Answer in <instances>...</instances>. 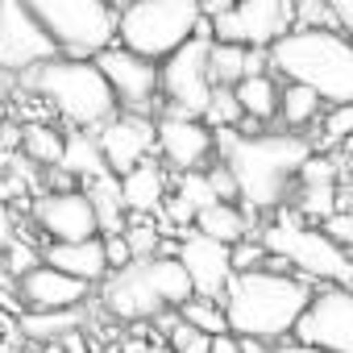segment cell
<instances>
[{"label": "cell", "instance_id": "1", "mask_svg": "<svg viewBox=\"0 0 353 353\" xmlns=\"http://www.w3.org/2000/svg\"><path fill=\"white\" fill-rule=\"evenodd\" d=\"M312 150L316 145L307 141V133H237V129L216 133L221 166L233 174L245 212L279 208L295 188V174Z\"/></svg>", "mask_w": 353, "mask_h": 353}, {"label": "cell", "instance_id": "2", "mask_svg": "<svg viewBox=\"0 0 353 353\" xmlns=\"http://www.w3.org/2000/svg\"><path fill=\"white\" fill-rule=\"evenodd\" d=\"M312 299V283L299 274H274V270H250L233 274L221 307L229 320L233 336H258V341H279L295 328Z\"/></svg>", "mask_w": 353, "mask_h": 353}, {"label": "cell", "instance_id": "3", "mask_svg": "<svg viewBox=\"0 0 353 353\" xmlns=\"http://www.w3.org/2000/svg\"><path fill=\"white\" fill-rule=\"evenodd\" d=\"M266 54L274 75L312 88L328 108L353 104V42L341 30H291Z\"/></svg>", "mask_w": 353, "mask_h": 353}, {"label": "cell", "instance_id": "4", "mask_svg": "<svg viewBox=\"0 0 353 353\" xmlns=\"http://www.w3.org/2000/svg\"><path fill=\"white\" fill-rule=\"evenodd\" d=\"M26 88L34 96H42L71 129H83V133H96L100 125H108L121 104L108 88V79L100 75L96 59H50L34 71L21 75Z\"/></svg>", "mask_w": 353, "mask_h": 353}, {"label": "cell", "instance_id": "5", "mask_svg": "<svg viewBox=\"0 0 353 353\" xmlns=\"http://www.w3.org/2000/svg\"><path fill=\"white\" fill-rule=\"evenodd\" d=\"M204 26V0H129L117 13V42L150 63H162Z\"/></svg>", "mask_w": 353, "mask_h": 353}, {"label": "cell", "instance_id": "6", "mask_svg": "<svg viewBox=\"0 0 353 353\" xmlns=\"http://www.w3.org/2000/svg\"><path fill=\"white\" fill-rule=\"evenodd\" d=\"M63 59H96L117 38L112 0H21Z\"/></svg>", "mask_w": 353, "mask_h": 353}, {"label": "cell", "instance_id": "7", "mask_svg": "<svg viewBox=\"0 0 353 353\" xmlns=\"http://www.w3.org/2000/svg\"><path fill=\"white\" fill-rule=\"evenodd\" d=\"M266 254H279L299 279H316V283H332V287H353V266L349 254L328 241L320 229H307L295 212L274 216V225H266L262 233Z\"/></svg>", "mask_w": 353, "mask_h": 353}, {"label": "cell", "instance_id": "8", "mask_svg": "<svg viewBox=\"0 0 353 353\" xmlns=\"http://www.w3.org/2000/svg\"><path fill=\"white\" fill-rule=\"evenodd\" d=\"M295 30L291 0H233L216 17H208V38L250 50H270L279 38Z\"/></svg>", "mask_w": 353, "mask_h": 353}, {"label": "cell", "instance_id": "9", "mask_svg": "<svg viewBox=\"0 0 353 353\" xmlns=\"http://www.w3.org/2000/svg\"><path fill=\"white\" fill-rule=\"evenodd\" d=\"M208 34H196L192 42H183L174 54H166L158 63V92L166 96V112L179 117H204L208 96H212V75H208Z\"/></svg>", "mask_w": 353, "mask_h": 353}, {"label": "cell", "instance_id": "10", "mask_svg": "<svg viewBox=\"0 0 353 353\" xmlns=\"http://www.w3.org/2000/svg\"><path fill=\"white\" fill-rule=\"evenodd\" d=\"M291 336L303 345H316L324 353H353V287L312 291Z\"/></svg>", "mask_w": 353, "mask_h": 353}, {"label": "cell", "instance_id": "11", "mask_svg": "<svg viewBox=\"0 0 353 353\" xmlns=\"http://www.w3.org/2000/svg\"><path fill=\"white\" fill-rule=\"evenodd\" d=\"M50 59H59V46L38 26V17L21 0H0V71L26 75V71L50 63Z\"/></svg>", "mask_w": 353, "mask_h": 353}, {"label": "cell", "instance_id": "12", "mask_svg": "<svg viewBox=\"0 0 353 353\" xmlns=\"http://www.w3.org/2000/svg\"><path fill=\"white\" fill-rule=\"evenodd\" d=\"M154 150L162 158V166L170 170H204L216 154V133L196 121V117H179V112H162L154 121Z\"/></svg>", "mask_w": 353, "mask_h": 353}, {"label": "cell", "instance_id": "13", "mask_svg": "<svg viewBox=\"0 0 353 353\" xmlns=\"http://www.w3.org/2000/svg\"><path fill=\"white\" fill-rule=\"evenodd\" d=\"M96 67L108 79L121 108L145 112L154 104V96H158V63H150V59H141V54H133L125 46H108V50L96 54Z\"/></svg>", "mask_w": 353, "mask_h": 353}, {"label": "cell", "instance_id": "14", "mask_svg": "<svg viewBox=\"0 0 353 353\" xmlns=\"http://www.w3.org/2000/svg\"><path fill=\"white\" fill-rule=\"evenodd\" d=\"M96 145L104 154V166L112 179L129 174L137 162L154 154V121L145 112H117L108 125L96 129Z\"/></svg>", "mask_w": 353, "mask_h": 353}, {"label": "cell", "instance_id": "15", "mask_svg": "<svg viewBox=\"0 0 353 353\" xmlns=\"http://www.w3.org/2000/svg\"><path fill=\"white\" fill-rule=\"evenodd\" d=\"M34 221L50 241H88L100 237L96 229V208L88 200L83 188H67V192H46L34 204Z\"/></svg>", "mask_w": 353, "mask_h": 353}, {"label": "cell", "instance_id": "16", "mask_svg": "<svg viewBox=\"0 0 353 353\" xmlns=\"http://www.w3.org/2000/svg\"><path fill=\"white\" fill-rule=\"evenodd\" d=\"M13 291L21 299V312H71V307H83L92 299V283L71 279L46 262H38L30 274H21L13 283Z\"/></svg>", "mask_w": 353, "mask_h": 353}, {"label": "cell", "instance_id": "17", "mask_svg": "<svg viewBox=\"0 0 353 353\" xmlns=\"http://www.w3.org/2000/svg\"><path fill=\"white\" fill-rule=\"evenodd\" d=\"M174 258L183 262L188 279H192V291L204 295V299H221L229 279H233V262H229V245L221 241H208L200 237L196 229L179 241V250H174Z\"/></svg>", "mask_w": 353, "mask_h": 353}, {"label": "cell", "instance_id": "18", "mask_svg": "<svg viewBox=\"0 0 353 353\" xmlns=\"http://www.w3.org/2000/svg\"><path fill=\"white\" fill-rule=\"evenodd\" d=\"M104 307L112 316H121V320H154L162 312V299L150 287L145 262H133V266L108 274V283H104Z\"/></svg>", "mask_w": 353, "mask_h": 353}, {"label": "cell", "instance_id": "19", "mask_svg": "<svg viewBox=\"0 0 353 353\" xmlns=\"http://www.w3.org/2000/svg\"><path fill=\"white\" fill-rule=\"evenodd\" d=\"M42 262L71 274V279H83V283H100L108 279V266H104V245L100 237H88V241H50L42 250Z\"/></svg>", "mask_w": 353, "mask_h": 353}, {"label": "cell", "instance_id": "20", "mask_svg": "<svg viewBox=\"0 0 353 353\" xmlns=\"http://www.w3.org/2000/svg\"><path fill=\"white\" fill-rule=\"evenodd\" d=\"M166 188H170L166 183V166L154 162V158L137 162L129 174H121V179H117V192H121L125 212H154L166 200Z\"/></svg>", "mask_w": 353, "mask_h": 353}, {"label": "cell", "instance_id": "21", "mask_svg": "<svg viewBox=\"0 0 353 353\" xmlns=\"http://www.w3.org/2000/svg\"><path fill=\"white\" fill-rule=\"evenodd\" d=\"M145 274H150V287H154V295L162 299V307H174L179 312L196 291H192V279H188V270H183V262L174 258V254H158V258H150L145 262Z\"/></svg>", "mask_w": 353, "mask_h": 353}, {"label": "cell", "instance_id": "22", "mask_svg": "<svg viewBox=\"0 0 353 353\" xmlns=\"http://www.w3.org/2000/svg\"><path fill=\"white\" fill-rule=\"evenodd\" d=\"M17 150H21V158H26L30 166L54 170V166L63 162L67 137H63L54 125H46V121H26V125H21V137H17Z\"/></svg>", "mask_w": 353, "mask_h": 353}, {"label": "cell", "instance_id": "23", "mask_svg": "<svg viewBox=\"0 0 353 353\" xmlns=\"http://www.w3.org/2000/svg\"><path fill=\"white\" fill-rule=\"evenodd\" d=\"M196 233L200 237H208V241H221V245H237L241 237H250V216H245V208H237V204H208V208H200L196 212Z\"/></svg>", "mask_w": 353, "mask_h": 353}, {"label": "cell", "instance_id": "24", "mask_svg": "<svg viewBox=\"0 0 353 353\" xmlns=\"http://www.w3.org/2000/svg\"><path fill=\"white\" fill-rule=\"evenodd\" d=\"M233 92H237V104H241L245 121L266 125V121L279 117V92H283V83H274L270 71H262V75H245Z\"/></svg>", "mask_w": 353, "mask_h": 353}, {"label": "cell", "instance_id": "25", "mask_svg": "<svg viewBox=\"0 0 353 353\" xmlns=\"http://www.w3.org/2000/svg\"><path fill=\"white\" fill-rule=\"evenodd\" d=\"M71 179H83V183H92V179H104L108 174V166H104V154H100V145H96V133H83V129H71V137H67V150H63V162H59Z\"/></svg>", "mask_w": 353, "mask_h": 353}, {"label": "cell", "instance_id": "26", "mask_svg": "<svg viewBox=\"0 0 353 353\" xmlns=\"http://www.w3.org/2000/svg\"><path fill=\"white\" fill-rule=\"evenodd\" d=\"M83 328V307H71V312H21L17 316V332L34 345H46V341H59L67 332Z\"/></svg>", "mask_w": 353, "mask_h": 353}, {"label": "cell", "instance_id": "27", "mask_svg": "<svg viewBox=\"0 0 353 353\" xmlns=\"http://www.w3.org/2000/svg\"><path fill=\"white\" fill-rule=\"evenodd\" d=\"M320 112H324V100H320L312 88H303V83H283V92H279V121L287 125V133H303L307 125L320 121Z\"/></svg>", "mask_w": 353, "mask_h": 353}, {"label": "cell", "instance_id": "28", "mask_svg": "<svg viewBox=\"0 0 353 353\" xmlns=\"http://www.w3.org/2000/svg\"><path fill=\"white\" fill-rule=\"evenodd\" d=\"M208 75H212V88H237L250 75V46L212 42L208 46Z\"/></svg>", "mask_w": 353, "mask_h": 353}, {"label": "cell", "instance_id": "29", "mask_svg": "<svg viewBox=\"0 0 353 353\" xmlns=\"http://www.w3.org/2000/svg\"><path fill=\"white\" fill-rule=\"evenodd\" d=\"M179 320L200 328L204 336H225L229 332V320H225V307L221 299H204V295H192L183 307H179Z\"/></svg>", "mask_w": 353, "mask_h": 353}, {"label": "cell", "instance_id": "30", "mask_svg": "<svg viewBox=\"0 0 353 353\" xmlns=\"http://www.w3.org/2000/svg\"><path fill=\"white\" fill-rule=\"evenodd\" d=\"M121 237H125L133 262H150V258L162 254V229L154 221H145V216H129V225L121 229Z\"/></svg>", "mask_w": 353, "mask_h": 353}, {"label": "cell", "instance_id": "31", "mask_svg": "<svg viewBox=\"0 0 353 353\" xmlns=\"http://www.w3.org/2000/svg\"><path fill=\"white\" fill-rule=\"evenodd\" d=\"M241 121H245V112H241V104H237V92H233V88H212L208 108H204V125H208L212 133H225V129H237Z\"/></svg>", "mask_w": 353, "mask_h": 353}, {"label": "cell", "instance_id": "32", "mask_svg": "<svg viewBox=\"0 0 353 353\" xmlns=\"http://www.w3.org/2000/svg\"><path fill=\"white\" fill-rule=\"evenodd\" d=\"M299 212L324 225V221L336 212V183H312V188H299Z\"/></svg>", "mask_w": 353, "mask_h": 353}, {"label": "cell", "instance_id": "33", "mask_svg": "<svg viewBox=\"0 0 353 353\" xmlns=\"http://www.w3.org/2000/svg\"><path fill=\"white\" fill-rule=\"evenodd\" d=\"M174 196H179L192 212H200V208L216 204V196H212V188H208V174H204V170H188L183 179L174 183Z\"/></svg>", "mask_w": 353, "mask_h": 353}, {"label": "cell", "instance_id": "34", "mask_svg": "<svg viewBox=\"0 0 353 353\" xmlns=\"http://www.w3.org/2000/svg\"><path fill=\"white\" fill-rule=\"evenodd\" d=\"M0 254H5V266H0V270H5L13 283H17L21 274H30V270L42 262V250H34V245H30V241H21V237H13Z\"/></svg>", "mask_w": 353, "mask_h": 353}, {"label": "cell", "instance_id": "35", "mask_svg": "<svg viewBox=\"0 0 353 353\" xmlns=\"http://www.w3.org/2000/svg\"><path fill=\"white\" fill-rule=\"evenodd\" d=\"M353 133V104H332L328 112H320V141L324 145H341Z\"/></svg>", "mask_w": 353, "mask_h": 353}, {"label": "cell", "instance_id": "36", "mask_svg": "<svg viewBox=\"0 0 353 353\" xmlns=\"http://www.w3.org/2000/svg\"><path fill=\"white\" fill-rule=\"evenodd\" d=\"M229 262H233V274L262 270V266H266V245L254 241V237H241L237 245H229Z\"/></svg>", "mask_w": 353, "mask_h": 353}, {"label": "cell", "instance_id": "37", "mask_svg": "<svg viewBox=\"0 0 353 353\" xmlns=\"http://www.w3.org/2000/svg\"><path fill=\"white\" fill-rule=\"evenodd\" d=\"M166 345H170L174 353H212V336H204L200 328H192V324H183V320H179V328L166 336Z\"/></svg>", "mask_w": 353, "mask_h": 353}, {"label": "cell", "instance_id": "38", "mask_svg": "<svg viewBox=\"0 0 353 353\" xmlns=\"http://www.w3.org/2000/svg\"><path fill=\"white\" fill-rule=\"evenodd\" d=\"M320 233H324L328 241H336V245L349 254V250H353V212H349V208H336V212L320 225Z\"/></svg>", "mask_w": 353, "mask_h": 353}, {"label": "cell", "instance_id": "39", "mask_svg": "<svg viewBox=\"0 0 353 353\" xmlns=\"http://www.w3.org/2000/svg\"><path fill=\"white\" fill-rule=\"evenodd\" d=\"M100 245H104V266H108V274H117V270L133 266V254H129V245H125V237H121V233H104V237H100Z\"/></svg>", "mask_w": 353, "mask_h": 353}, {"label": "cell", "instance_id": "40", "mask_svg": "<svg viewBox=\"0 0 353 353\" xmlns=\"http://www.w3.org/2000/svg\"><path fill=\"white\" fill-rule=\"evenodd\" d=\"M208 174V188H212V196L221 200V204H237V183H233V174L225 170V166H212V170H204Z\"/></svg>", "mask_w": 353, "mask_h": 353}, {"label": "cell", "instance_id": "41", "mask_svg": "<svg viewBox=\"0 0 353 353\" xmlns=\"http://www.w3.org/2000/svg\"><path fill=\"white\" fill-rule=\"evenodd\" d=\"M328 13H332L336 30L353 42V0H328Z\"/></svg>", "mask_w": 353, "mask_h": 353}, {"label": "cell", "instance_id": "42", "mask_svg": "<svg viewBox=\"0 0 353 353\" xmlns=\"http://www.w3.org/2000/svg\"><path fill=\"white\" fill-rule=\"evenodd\" d=\"M13 237H17V221H13V208H9L5 200H0V250H5Z\"/></svg>", "mask_w": 353, "mask_h": 353}, {"label": "cell", "instance_id": "43", "mask_svg": "<svg viewBox=\"0 0 353 353\" xmlns=\"http://www.w3.org/2000/svg\"><path fill=\"white\" fill-rule=\"evenodd\" d=\"M270 353H324V349H316V345H303V341H279V345H270Z\"/></svg>", "mask_w": 353, "mask_h": 353}, {"label": "cell", "instance_id": "44", "mask_svg": "<svg viewBox=\"0 0 353 353\" xmlns=\"http://www.w3.org/2000/svg\"><path fill=\"white\" fill-rule=\"evenodd\" d=\"M59 345L67 349V353H88V341H83V332L75 328V332H67V336H59Z\"/></svg>", "mask_w": 353, "mask_h": 353}, {"label": "cell", "instance_id": "45", "mask_svg": "<svg viewBox=\"0 0 353 353\" xmlns=\"http://www.w3.org/2000/svg\"><path fill=\"white\" fill-rule=\"evenodd\" d=\"M125 353H174L166 341H137V345H129Z\"/></svg>", "mask_w": 353, "mask_h": 353}, {"label": "cell", "instance_id": "46", "mask_svg": "<svg viewBox=\"0 0 353 353\" xmlns=\"http://www.w3.org/2000/svg\"><path fill=\"white\" fill-rule=\"evenodd\" d=\"M237 349H241V353H270V341H258V336H237Z\"/></svg>", "mask_w": 353, "mask_h": 353}, {"label": "cell", "instance_id": "47", "mask_svg": "<svg viewBox=\"0 0 353 353\" xmlns=\"http://www.w3.org/2000/svg\"><path fill=\"white\" fill-rule=\"evenodd\" d=\"M212 353H241V349H237V336H233V332L212 336Z\"/></svg>", "mask_w": 353, "mask_h": 353}, {"label": "cell", "instance_id": "48", "mask_svg": "<svg viewBox=\"0 0 353 353\" xmlns=\"http://www.w3.org/2000/svg\"><path fill=\"white\" fill-rule=\"evenodd\" d=\"M341 158H349V162H353V133H349V137L341 141Z\"/></svg>", "mask_w": 353, "mask_h": 353}, {"label": "cell", "instance_id": "49", "mask_svg": "<svg viewBox=\"0 0 353 353\" xmlns=\"http://www.w3.org/2000/svg\"><path fill=\"white\" fill-rule=\"evenodd\" d=\"M38 349H42V353H67V349H63L59 341H46V345H38Z\"/></svg>", "mask_w": 353, "mask_h": 353}, {"label": "cell", "instance_id": "50", "mask_svg": "<svg viewBox=\"0 0 353 353\" xmlns=\"http://www.w3.org/2000/svg\"><path fill=\"white\" fill-rule=\"evenodd\" d=\"M21 353H42V349H38V345H26V349H21Z\"/></svg>", "mask_w": 353, "mask_h": 353}, {"label": "cell", "instance_id": "51", "mask_svg": "<svg viewBox=\"0 0 353 353\" xmlns=\"http://www.w3.org/2000/svg\"><path fill=\"white\" fill-rule=\"evenodd\" d=\"M0 88H5V83H0ZM0 117H5V104H0ZM0 129H5V121H0Z\"/></svg>", "mask_w": 353, "mask_h": 353}, {"label": "cell", "instance_id": "52", "mask_svg": "<svg viewBox=\"0 0 353 353\" xmlns=\"http://www.w3.org/2000/svg\"><path fill=\"white\" fill-rule=\"evenodd\" d=\"M349 266H353V250H349Z\"/></svg>", "mask_w": 353, "mask_h": 353}]
</instances>
